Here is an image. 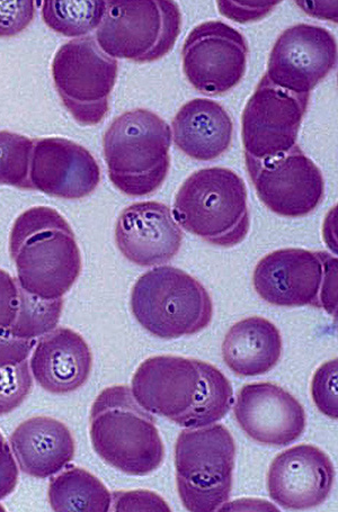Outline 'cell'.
I'll use <instances>...</instances> for the list:
<instances>
[{"label":"cell","instance_id":"obj_21","mask_svg":"<svg viewBox=\"0 0 338 512\" xmlns=\"http://www.w3.org/2000/svg\"><path fill=\"white\" fill-rule=\"evenodd\" d=\"M172 129L177 148L195 160L220 158L233 143V120L224 106L208 98L184 104L175 115Z\"/></svg>","mask_w":338,"mask_h":512},{"label":"cell","instance_id":"obj_33","mask_svg":"<svg viewBox=\"0 0 338 512\" xmlns=\"http://www.w3.org/2000/svg\"><path fill=\"white\" fill-rule=\"evenodd\" d=\"M280 2H218L219 11L228 19L247 23L264 19Z\"/></svg>","mask_w":338,"mask_h":512},{"label":"cell","instance_id":"obj_5","mask_svg":"<svg viewBox=\"0 0 338 512\" xmlns=\"http://www.w3.org/2000/svg\"><path fill=\"white\" fill-rule=\"evenodd\" d=\"M173 214L184 230L222 248L242 244L251 228L243 178L224 167L204 168L186 179Z\"/></svg>","mask_w":338,"mask_h":512},{"label":"cell","instance_id":"obj_19","mask_svg":"<svg viewBox=\"0 0 338 512\" xmlns=\"http://www.w3.org/2000/svg\"><path fill=\"white\" fill-rule=\"evenodd\" d=\"M93 355L78 332L58 328L41 337L31 358L35 381L52 394H69L90 379Z\"/></svg>","mask_w":338,"mask_h":512},{"label":"cell","instance_id":"obj_30","mask_svg":"<svg viewBox=\"0 0 338 512\" xmlns=\"http://www.w3.org/2000/svg\"><path fill=\"white\" fill-rule=\"evenodd\" d=\"M112 502L115 511H171L164 499L147 490L115 492Z\"/></svg>","mask_w":338,"mask_h":512},{"label":"cell","instance_id":"obj_8","mask_svg":"<svg viewBox=\"0 0 338 512\" xmlns=\"http://www.w3.org/2000/svg\"><path fill=\"white\" fill-rule=\"evenodd\" d=\"M181 29L180 7L171 0H111L96 42L111 58L146 64L167 56Z\"/></svg>","mask_w":338,"mask_h":512},{"label":"cell","instance_id":"obj_32","mask_svg":"<svg viewBox=\"0 0 338 512\" xmlns=\"http://www.w3.org/2000/svg\"><path fill=\"white\" fill-rule=\"evenodd\" d=\"M35 346H37L35 339L16 337L10 328L0 331V367L25 362Z\"/></svg>","mask_w":338,"mask_h":512},{"label":"cell","instance_id":"obj_23","mask_svg":"<svg viewBox=\"0 0 338 512\" xmlns=\"http://www.w3.org/2000/svg\"><path fill=\"white\" fill-rule=\"evenodd\" d=\"M48 499L57 512H108L112 494L92 473L74 467L49 484Z\"/></svg>","mask_w":338,"mask_h":512},{"label":"cell","instance_id":"obj_29","mask_svg":"<svg viewBox=\"0 0 338 512\" xmlns=\"http://www.w3.org/2000/svg\"><path fill=\"white\" fill-rule=\"evenodd\" d=\"M35 5L32 0L0 2V38H13L32 23Z\"/></svg>","mask_w":338,"mask_h":512},{"label":"cell","instance_id":"obj_31","mask_svg":"<svg viewBox=\"0 0 338 512\" xmlns=\"http://www.w3.org/2000/svg\"><path fill=\"white\" fill-rule=\"evenodd\" d=\"M20 285L0 268V331L11 328L19 311Z\"/></svg>","mask_w":338,"mask_h":512},{"label":"cell","instance_id":"obj_12","mask_svg":"<svg viewBox=\"0 0 338 512\" xmlns=\"http://www.w3.org/2000/svg\"><path fill=\"white\" fill-rule=\"evenodd\" d=\"M245 163L260 201L280 217H306L324 200V176L299 146L271 159L245 155Z\"/></svg>","mask_w":338,"mask_h":512},{"label":"cell","instance_id":"obj_15","mask_svg":"<svg viewBox=\"0 0 338 512\" xmlns=\"http://www.w3.org/2000/svg\"><path fill=\"white\" fill-rule=\"evenodd\" d=\"M235 416L248 437L265 446H288L304 434V407L288 391L269 382L247 384L237 394Z\"/></svg>","mask_w":338,"mask_h":512},{"label":"cell","instance_id":"obj_13","mask_svg":"<svg viewBox=\"0 0 338 512\" xmlns=\"http://www.w3.org/2000/svg\"><path fill=\"white\" fill-rule=\"evenodd\" d=\"M248 53L246 38L233 26L222 21L204 22L183 44L184 75L200 93L224 95L245 77Z\"/></svg>","mask_w":338,"mask_h":512},{"label":"cell","instance_id":"obj_25","mask_svg":"<svg viewBox=\"0 0 338 512\" xmlns=\"http://www.w3.org/2000/svg\"><path fill=\"white\" fill-rule=\"evenodd\" d=\"M64 301L46 300L21 289L20 305L10 328L12 334L23 339H35L49 334L58 326Z\"/></svg>","mask_w":338,"mask_h":512},{"label":"cell","instance_id":"obj_34","mask_svg":"<svg viewBox=\"0 0 338 512\" xmlns=\"http://www.w3.org/2000/svg\"><path fill=\"white\" fill-rule=\"evenodd\" d=\"M19 483V467L14 460L10 445L0 433V500L10 496Z\"/></svg>","mask_w":338,"mask_h":512},{"label":"cell","instance_id":"obj_11","mask_svg":"<svg viewBox=\"0 0 338 512\" xmlns=\"http://www.w3.org/2000/svg\"><path fill=\"white\" fill-rule=\"evenodd\" d=\"M309 100L310 94L289 92L264 75L243 113L245 155L271 159L295 148Z\"/></svg>","mask_w":338,"mask_h":512},{"label":"cell","instance_id":"obj_6","mask_svg":"<svg viewBox=\"0 0 338 512\" xmlns=\"http://www.w3.org/2000/svg\"><path fill=\"white\" fill-rule=\"evenodd\" d=\"M133 317L149 334L162 339L193 336L213 317L209 292L193 276L172 266L142 275L131 292Z\"/></svg>","mask_w":338,"mask_h":512},{"label":"cell","instance_id":"obj_1","mask_svg":"<svg viewBox=\"0 0 338 512\" xmlns=\"http://www.w3.org/2000/svg\"><path fill=\"white\" fill-rule=\"evenodd\" d=\"M131 391L141 408L190 429L216 424L234 402L233 386L217 367L172 355L146 359Z\"/></svg>","mask_w":338,"mask_h":512},{"label":"cell","instance_id":"obj_14","mask_svg":"<svg viewBox=\"0 0 338 512\" xmlns=\"http://www.w3.org/2000/svg\"><path fill=\"white\" fill-rule=\"evenodd\" d=\"M336 62L334 35L322 26L301 23L275 42L265 75L289 92L310 94L332 73Z\"/></svg>","mask_w":338,"mask_h":512},{"label":"cell","instance_id":"obj_7","mask_svg":"<svg viewBox=\"0 0 338 512\" xmlns=\"http://www.w3.org/2000/svg\"><path fill=\"white\" fill-rule=\"evenodd\" d=\"M236 445L224 425L183 430L175 445L176 487L192 512L217 511L233 490Z\"/></svg>","mask_w":338,"mask_h":512},{"label":"cell","instance_id":"obj_24","mask_svg":"<svg viewBox=\"0 0 338 512\" xmlns=\"http://www.w3.org/2000/svg\"><path fill=\"white\" fill-rule=\"evenodd\" d=\"M105 11L103 0H47L41 15L51 30L64 37L82 38L100 28Z\"/></svg>","mask_w":338,"mask_h":512},{"label":"cell","instance_id":"obj_18","mask_svg":"<svg viewBox=\"0 0 338 512\" xmlns=\"http://www.w3.org/2000/svg\"><path fill=\"white\" fill-rule=\"evenodd\" d=\"M115 241L131 263L151 267L166 264L179 254L183 232L167 205L139 202L120 214Z\"/></svg>","mask_w":338,"mask_h":512},{"label":"cell","instance_id":"obj_20","mask_svg":"<svg viewBox=\"0 0 338 512\" xmlns=\"http://www.w3.org/2000/svg\"><path fill=\"white\" fill-rule=\"evenodd\" d=\"M11 445L21 470L37 479L59 473L76 452L75 439L64 422L44 416L23 421L13 431Z\"/></svg>","mask_w":338,"mask_h":512},{"label":"cell","instance_id":"obj_27","mask_svg":"<svg viewBox=\"0 0 338 512\" xmlns=\"http://www.w3.org/2000/svg\"><path fill=\"white\" fill-rule=\"evenodd\" d=\"M33 388L28 362L0 367V416L8 415L21 406Z\"/></svg>","mask_w":338,"mask_h":512},{"label":"cell","instance_id":"obj_4","mask_svg":"<svg viewBox=\"0 0 338 512\" xmlns=\"http://www.w3.org/2000/svg\"><path fill=\"white\" fill-rule=\"evenodd\" d=\"M172 129L145 109L118 116L103 137V151L112 184L131 197L155 193L171 168Z\"/></svg>","mask_w":338,"mask_h":512},{"label":"cell","instance_id":"obj_26","mask_svg":"<svg viewBox=\"0 0 338 512\" xmlns=\"http://www.w3.org/2000/svg\"><path fill=\"white\" fill-rule=\"evenodd\" d=\"M33 148L32 139L0 131V185L33 190L30 179Z\"/></svg>","mask_w":338,"mask_h":512},{"label":"cell","instance_id":"obj_9","mask_svg":"<svg viewBox=\"0 0 338 512\" xmlns=\"http://www.w3.org/2000/svg\"><path fill=\"white\" fill-rule=\"evenodd\" d=\"M254 289L275 307L337 311V259L325 251L286 248L256 265Z\"/></svg>","mask_w":338,"mask_h":512},{"label":"cell","instance_id":"obj_2","mask_svg":"<svg viewBox=\"0 0 338 512\" xmlns=\"http://www.w3.org/2000/svg\"><path fill=\"white\" fill-rule=\"evenodd\" d=\"M10 253L21 289L42 299H61L82 273L75 233L49 206H35L16 219Z\"/></svg>","mask_w":338,"mask_h":512},{"label":"cell","instance_id":"obj_28","mask_svg":"<svg viewBox=\"0 0 338 512\" xmlns=\"http://www.w3.org/2000/svg\"><path fill=\"white\" fill-rule=\"evenodd\" d=\"M311 397L325 416L338 418L337 359L320 366L311 382Z\"/></svg>","mask_w":338,"mask_h":512},{"label":"cell","instance_id":"obj_22","mask_svg":"<svg viewBox=\"0 0 338 512\" xmlns=\"http://www.w3.org/2000/svg\"><path fill=\"white\" fill-rule=\"evenodd\" d=\"M221 352L229 370L236 375H264L280 361V330L262 317L240 320L227 332Z\"/></svg>","mask_w":338,"mask_h":512},{"label":"cell","instance_id":"obj_16","mask_svg":"<svg viewBox=\"0 0 338 512\" xmlns=\"http://www.w3.org/2000/svg\"><path fill=\"white\" fill-rule=\"evenodd\" d=\"M30 179L33 190L59 199L79 200L101 183V169L90 151L65 138L34 141Z\"/></svg>","mask_w":338,"mask_h":512},{"label":"cell","instance_id":"obj_3","mask_svg":"<svg viewBox=\"0 0 338 512\" xmlns=\"http://www.w3.org/2000/svg\"><path fill=\"white\" fill-rule=\"evenodd\" d=\"M91 439L97 455L122 473L149 475L164 462L165 447L154 417L126 385L111 386L94 401Z\"/></svg>","mask_w":338,"mask_h":512},{"label":"cell","instance_id":"obj_17","mask_svg":"<svg viewBox=\"0 0 338 512\" xmlns=\"http://www.w3.org/2000/svg\"><path fill=\"white\" fill-rule=\"evenodd\" d=\"M335 469L331 458L314 445L301 444L274 458L268 473L273 501L287 510H309L327 500Z\"/></svg>","mask_w":338,"mask_h":512},{"label":"cell","instance_id":"obj_10","mask_svg":"<svg viewBox=\"0 0 338 512\" xmlns=\"http://www.w3.org/2000/svg\"><path fill=\"white\" fill-rule=\"evenodd\" d=\"M118 73V61L106 55L93 37L67 42L52 61L53 82L61 102L86 127L101 123L109 113Z\"/></svg>","mask_w":338,"mask_h":512}]
</instances>
